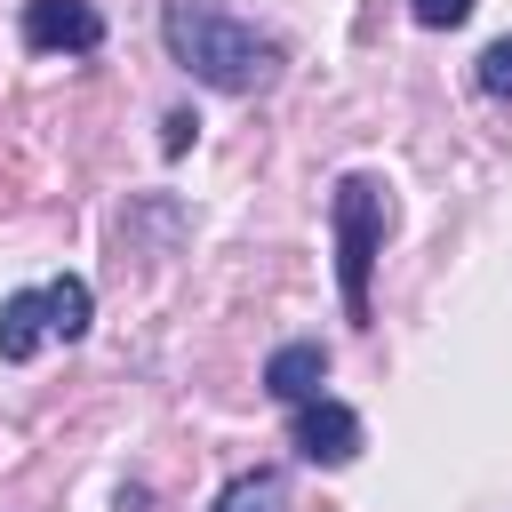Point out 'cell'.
I'll list each match as a JSON object with an SVG mask.
<instances>
[{"mask_svg": "<svg viewBox=\"0 0 512 512\" xmlns=\"http://www.w3.org/2000/svg\"><path fill=\"white\" fill-rule=\"evenodd\" d=\"M40 296H48V336L56 344H80L88 320H96V288L80 272H64V280H40Z\"/></svg>", "mask_w": 512, "mask_h": 512, "instance_id": "cell-8", "label": "cell"}, {"mask_svg": "<svg viewBox=\"0 0 512 512\" xmlns=\"http://www.w3.org/2000/svg\"><path fill=\"white\" fill-rule=\"evenodd\" d=\"M208 512H288V472L280 464H248V472H232L216 488Z\"/></svg>", "mask_w": 512, "mask_h": 512, "instance_id": "cell-7", "label": "cell"}, {"mask_svg": "<svg viewBox=\"0 0 512 512\" xmlns=\"http://www.w3.org/2000/svg\"><path fill=\"white\" fill-rule=\"evenodd\" d=\"M472 8H480V0H408V16H416L424 32H456Z\"/></svg>", "mask_w": 512, "mask_h": 512, "instance_id": "cell-10", "label": "cell"}, {"mask_svg": "<svg viewBox=\"0 0 512 512\" xmlns=\"http://www.w3.org/2000/svg\"><path fill=\"white\" fill-rule=\"evenodd\" d=\"M16 40L32 56H96L104 48V8L96 0H24Z\"/></svg>", "mask_w": 512, "mask_h": 512, "instance_id": "cell-4", "label": "cell"}, {"mask_svg": "<svg viewBox=\"0 0 512 512\" xmlns=\"http://www.w3.org/2000/svg\"><path fill=\"white\" fill-rule=\"evenodd\" d=\"M328 232H336V296H344V320L368 328V320H376L368 280H376L384 232H392V192H384V176H368V168L336 176V192H328Z\"/></svg>", "mask_w": 512, "mask_h": 512, "instance_id": "cell-2", "label": "cell"}, {"mask_svg": "<svg viewBox=\"0 0 512 512\" xmlns=\"http://www.w3.org/2000/svg\"><path fill=\"white\" fill-rule=\"evenodd\" d=\"M120 512H144V488H120Z\"/></svg>", "mask_w": 512, "mask_h": 512, "instance_id": "cell-12", "label": "cell"}, {"mask_svg": "<svg viewBox=\"0 0 512 512\" xmlns=\"http://www.w3.org/2000/svg\"><path fill=\"white\" fill-rule=\"evenodd\" d=\"M288 448H296L304 464H320V472H344V464L368 448V424H360V408H344V400L312 392V400H296V408H288Z\"/></svg>", "mask_w": 512, "mask_h": 512, "instance_id": "cell-3", "label": "cell"}, {"mask_svg": "<svg viewBox=\"0 0 512 512\" xmlns=\"http://www.w3.org/2000/svg\"><path fill=\"white\" fill-rule=\"evenodd\" d=\"M40 344H48V296H40V288L0 296V360H8V368H24Z\"/></svg>", "mask_w": 512, "mask_h": 512, "instance_id": "cell-6", "label": "cell"}, {"mask_svg": "<svg viewBox=\"0 0 512 512\" xmlns=\"http://www.w3.org/2000/svg\"><path fill=\"white\" fill-rule=\"evenodd\" d=\"M320 384H328V344H320V336H288V344H272V360H264V392H272L280 408L312 400Z\"/></svg>", "mask_w": 512, "mask_h": 512, "instance_id": "cell-5", "label": "cell"}, {"mask_svg": "<svg viewBox=\"0 0 512 512\" xmlns=\"http://www.w3.org/2000/svg\"><path fill=\"white\" fill-rule=\"evenodd\" d=\"M160 40H168V64L216 96H256L280 80V40L248 16H232L224 0H160Z\"/></svg>", "mask_w": 512, "mask_h": 512, "instance_id": "cell-1", "label": "cell"}, {"mask_svg": "<svg viewBox=\"0 0 512 512\" xmlns=\"http://www.w3.org/2000/svg\"><path fill=\"white\" fill-rule=\"evenodd\" d=\"M472 80H480V96L512 104V32H504V40H488V48L472 56Z\"/></svg>", "mask_w": 512, "mask_h": 512, "instance_id": "cell-9", "label": "cell"}, {"mask_svg": "<svg viewBox=\"0 0 512 512\" xmlns=\"http://www.w3.org/2000/svg\"><path fill=\"white\" fill-rule=\"evenodd\" d=\"M192 128H200L192 112H168V120H160V152H184V144H192Z\"/></svg>", "mask_w": 512, "mask_h": 512, "instance_id": "cell-11", "label": "cell"}]
</instances>
